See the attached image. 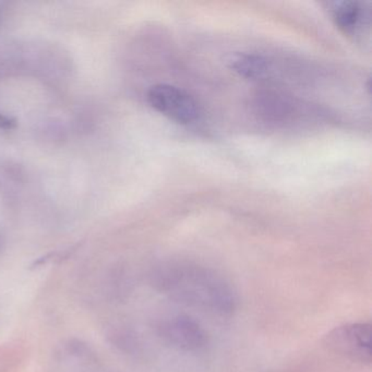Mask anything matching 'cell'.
I'll return each instance as SVG.
<instances>
[{
	"label": "cell",
	"instance_id": "cell-1",
	"mask_svg": "<svg viewBox=\"0 0 372 372\" xmlns=\"http://www.w3.org/2000/svg\"><path fill=\"white\" fill-rule=\"evenodd\" d=\"M157 291L200 310L228 316L237 306L232 286L215 271L189 262H168L152 272Z\"/></svg>",
	"mask_w": 372,
	"mask_h": 372
},
{
	"label": "cell",
	"instance_id": "cell-2",
	"mask_svg": "<svg viewBox=\"0 0 372 372\" xmlns=\"http://www.w3.org/2000/svg\"><path fill=\"white\" fill-rule=\"evenodd\" d=\"M330 351L353 362L370 364L372 360L371 324L349 323L335 328L324 338Z\"/></svg>",
	"mask_w": 372,
	"mask_h": 372
},
{
	"label": "cell",
	"instance_id": "cell-3",
	"mask_svg": "<svg viewBox=\"0 0 372 372\" xmlns=\"http://www.w3.org/2000/svg\"><path fill=\"white\" fill-rule=\"evenodd\" d=\"M148 102L155 111L178 124H191L199 118L197 101L184 90L170 84L152 87L148 90Z\"/></svg>",
	"mask_w": 372,
	"mask_h": 372
},
{
	"label": "cell",
	"instance_id": "cell-4",
	"mask_svg": "<svg viewBox=\"0 0 372 372\" xmlns=\"http://www.w3.org/2000/svg\"><path fill=\"white\" fill-rule=\"evenodd\" d=\"M157 333L168 345L179 351H199L208 344L202 326L187 316L165 319L157 326Z\"/></svg>",
	"mask_w": 372,
	"mask_h": 372
},
{
	"label": "cell",
	"instance_id": "cell-5",
	"mask_svg": "<svg viewBox=\"0 0 372 372\" xmlns=\"http://www.w3.org/2000/svg\"><path fill=\"white\" fill-rule=\"evenodd\" d=\"M330 11L336 27L348 36H355L369 19L368 11L358 1H337Z\"/></svg>",
	"mask_w": 372,
	"mask_h": 372
},
{
	"label": "cell",
	"instance_id": "cell-6",
	"mask_svg": "<svg viewBox=\"0 0 372 372\" xmlns=\"http://www.w3.org/2000/svg\"><path fill=\"white\" fill-rule=\"evenodd\" d=\"M228 64L232 71L251 80L267 78L271 71L270 62L261 55L238 53L230 57Z\"/></svg>",
	"mask_w": 372,
	"mask_h": 372
},
{
	"label": "cell",
	"instance_id": "cell-7",
	"mask_svg": "<svg viewBox=\"0 0 372 372\" xmlns=\"http://www.w3.org/2000/svg\"><path fill=\"white\" fill-rule=\"evenodd\" d=\"M16 120L12 117L0 113V129L11 130L16 127Z\"/></svg>",
	"mask_w": 372,
	"mask_h": 372
}]
</instances>
